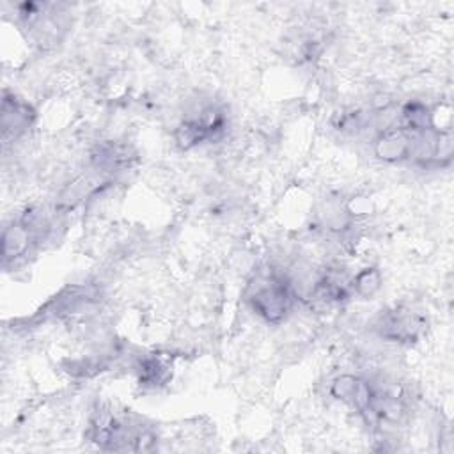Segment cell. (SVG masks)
Segmentation results:
<instances>
[{"label":"cell","mask_w":454,"mask_h":454,"mask_svg":"<svg viewBox=\"0 0 454 454\" xmlns=\"http://www.w3.org/2000/svg\"><path fill=\"white\" fill-rule=\"evenodd\" d=\"M249 302L254 311L268 321H281L289 307L291 295L288 284L277 275H259L249 288Z\"/></svg>","instance_id":"obj_1"},{"label":"cell","mask_w":454,"mask_h":454,"mask_svg":"<svg viewBox=\"0 0 454 454\" xmlns=\"http://www.w3.org/2000/svg\"><path fill=\"white\" fill-rule=\"evenodd\" d=\"M420 327H422V321L415 314L401 312V311L389 312L380 323L381 335L387 339H394V341L415 339Z\"/></svg>","instance_id":"obj_2"},{"label":"cell","mask_w":454,"mask_h":454,"mask_svg":"<svg viewBox=\"0 0 454 454\" xmlns=\"http://www.w3.org/2000/svg\"><path fill=\"white\" fill-rule=\"evenodd\" d=\"M31 109L19 102V100H4V107H3V127H4V134L8 135L10 130L17 132H24L29 125H31Z\"/></svg>","instance_id":"obj_3"}]
</instances>
